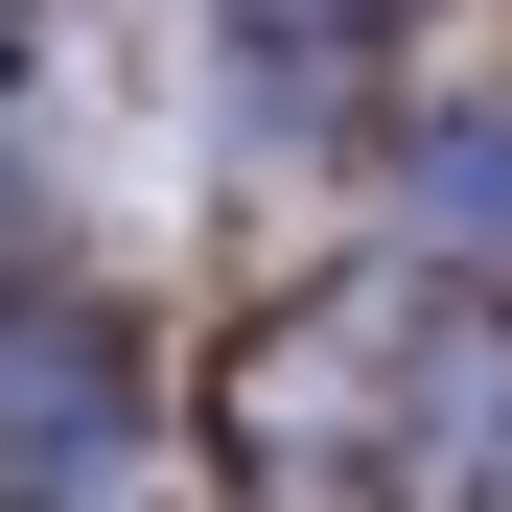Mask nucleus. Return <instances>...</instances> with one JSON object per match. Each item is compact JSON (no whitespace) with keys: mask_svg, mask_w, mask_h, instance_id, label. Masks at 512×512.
Here are the masks:
<instances>
[{"mask_svg":"<svg viewBox=\"0 0 512 512\" xmlns=\"http://www.w3.org/2000/svg\"><path fill=\"white\" fill-rule=\"evenodd\" d=\"M233 512H512V303L419 280L396 233H326L210 373Z\"/></svg>","mask_w":512,"mask_h":512,"instance_id":"f257e3e1","label":"nucleus"},{"mask_svg":"<svg viewBox=\"0 0 512 512\" xmlns=\"http://www.w3.org/2000/svg\"><path fill=\"white\" fill-rule=\"evenodd\" d=\"M187 443V373L117 256H24L0 280V512H140V466Z\"/></svg>","mask_w":512,"mask_h":512,"instance_id":"f03ea898","label":"nucleus"},{"mask_svg":"<svg viewBox=\"0 0 512 512\" xmlns=\"http://www.w3.org/2000/svg\"><path fill=\"white\" fill-rule=\"evenodd\" d=\"M350 233H396L419 280L512 303V70H396V117L350 163Z\"/></svg>","mask_w":512,"mask_h":512,"instance_id":"7ed1b4c3","label":"nucleus"}]
</instances>
